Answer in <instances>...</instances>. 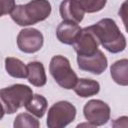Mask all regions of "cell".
<instances>
[{"label": "cell", "instance_id": "obj_1", "mask_svg": "<svg viewBox=\"0 0 128 128\" xmlns=\"http://www.w3.org/2000/svg\"><path fill=\"white\" fill-rule=\"evenodd\" d=\"M99 44L110 53H120L126 48V38L111 18H104L89 26Z\"/></svg>", "mask_w": 128, "mask_h": 128}, {"label": "cell", "instance_id": "obj_2", "mask_svg": "<svg viewBox=\"0 0 128 128\" xmlns=\"http://www.w3.org/2000/svg\"><path fill=\"white\" fill-rule=\"evenodd\" d=\"M48 0H31L27 4L16 5L10 13L12 20L19 26H30L44 21L51 14Z\"/></svg>", "mask_w": 128, "mask_h": 128}, {"label": "cell", "instance_id": "obj_3", "mask_svg": "<svg viewBox=\"0 0 128 128\" xmlns=\"http://www.w3.org/2000/svg\"><path fill=\"white\" fill-rule=\"evenodd\" d=\"M32 89L24 84H14L0 89V102L7 114H13L32 98Z\"/></svg>", "mask_w": 128, "mask_h": 128}, {"label": "cell", "instance_id": "obj_4", "mask_svg": "<svg viewBox=\"0 0 128 128\" xmlns=\"http://www.w3.org/2000/svg\"><path fill=\"white\" fill-rule=\"evenodd\" d=\"M49 71L56 83L67 90L73 89L78 80L77 74L71 68L70 61L62 55L52 57L49 64Z\"/></svg>", "mask_w": 128, "mask_h": 128}, {"label": "cell", "instance_id": "obj_5", "mask_svg": "<svg viewBox=\"0 0 128 128\" xmlns=\"http://www.w3.org/2000/svg\"><path fill=\"white\" fill-rule=\"evenodd\" d=\"M76 117L75 106L68 101H58L48 110L46 124L48 128H63Z\"/></svg>", "mask_w": 128, "mask_h": 128}, {"label": "cell", "instance_id": "obj_6", "mask_svg": "<svg viewBox=\"0 0 128 128\" xmlns=\"http://www.w3.org/2000/svg\"><path fill=\"white\" fill-rule=\"evenodd\" d=\"M110 112L109 105L99 99H91L83 107L85 119L94 127L106 124L110 119Z\"/></svg>", "mask_w": 128, "mask_h": 128}, {"label": "cell", "instance_id": "obj_7", "mask_svg": "<svg viewBox=\"0 0 128 128\" xmlns=\"http://www.w3.org/2000/svg\"><path fill=\"white\" fill-rule=\"evenodd\" d=\"M44 43L43 34L35 28L22 29L17 36V46L20 51L28 54L39 51Z\"/></svg>", "mask_w": 128, "mask_h": 128}, {"label": "cell", "instance_id": "obj_8", "mask_svg": "<svg viewBox=\"0 0 128 128\" xmlns=\"http://www.w3.org/2000/svg\"><path fill=\"white\" fill-rule=\"evenodd\" d=\"M72 45L77 56H89L98 50L99 42L88 26L80 30Z\"/></svg>", "mask_w": 128, "mask_h": 128}, {"label": "cell", "instance_id": "obj_9", "mask_svg": "<svg viewBox=\"0 0 128 128\" xmlns=\"http://www.w3.org/2000/svg\"><path fill=\"white\" fill-rule=\"evenodd\" d=\"M77 64L79 69L83 71H87L95 75H100L107 69L108 61L104 53L98 49L92 55L77 56Z\"/></svg>", "mask_w": 128, "mask_h": 128}, {"label": "cell", "instance_id": "obj_10", "mask_svg": "<svg viewBox=\"0 0 128 128\" xmlns=\"http://www.w3.org/2000/svg\"><path fill=\"white\" fill-rule=\"evenodd\" d=\"M59 12L63 20L79 24L84 18V10L77 0H63L59 7Z\"/></svg>", "mask_w": 128, "mask_h": 128}, {"label": "cell", "instance_id": "obj_11", "mask_svg": "<svg viewBox=\"0 0 128 128\" xmlns=\"http://www.w3.org/2000/svg\"><path fill=\"white\" fill-rule=\"evenodd\" d=\"M82 28L74 22L63 20L56 29V37L57 39L66 45H72L75 38Z\"/></svg>", "mask_w": 128, "mask_h": 128}, {"label": "cell", "instance_id": "obj_12", "mask_svg": "<svg viewBox=\"0 0 128 128\" xmlns=\"http://www.w3.org/2000/svg\"><path fill=\"white\" fill-rule=\"evenodd\" d=\"M27 79L35 87H42L47 82L44 65L39 61L29 62L27 65Z\"/></svg>", "mask_w": 128, "mask_h": 128}, {"label": "cell", "instance_id": "obj_13", "mask_svg": "<svg viewBox=\"0 0 128 128\" xmlns=\"http://www.w3.org/2000/svg\"><path fill=\"white\" fill-rule=\"evenodd\" d=\"M73 90L79 97L87 98V97H91L99 93L100 84L99 82L93 79L80 78L77 80Z\"/></svg>", "mask_w": 128, "mask_h": 128}, {"label": "cell", "instance_id": "obj_14", "mask_svg": "<svg viewBox=\"0 0 128 128\" xmlns=\"http://www.w3.org/2000/svg\"><path fill=\"white\" fill-rule=\"evenodd\" d=\"M110 74L115 83L121 86L128 85V60L126 58L114 62L110 67Z\"/></svg>", "mask_w": 128, "mask_h": 128}, {"label": "cell", "instance_id": "obj_15", "mask_svg": "<svg viewBox=\"0 0 128 128\" xmlns=\"http://www.w3.org/2000/svg\"><path fill=\"white\" fill-rule=\"evenodd\" d=\"M25 109L37 118H42L47 110V100L43 95L33 94L32 98L24 106Z\"/></svg>", "mask_w": 128, "mask_h": 128}, {"label": "cell", "instance_id": "obj_16", "mask_svg": "<svg viewBox=\"0 0 128 128\" xmlns=\"http://www.w3.org/2000/svg\"><path fill=\"white\" fill-rule=\"evenodd\" d=\"M5 69L14 78L24 79L27 77V66L18 58L7 57L5 59Z\"/></svg>", "mask_w": 128, "mask_h": 128}, {"label": "cell", "instance_id": "obj_17", "mask_svg": "<svg viewBox=\"0 0 128 128\" xmlns=\"http://www.w3.org/2000/svg\"><path fill=\"white\" fill-rule=\"evenodd\" d=\"M13 126L15 128H38L40 126L39 121L32 114L29 113H20L16 116Z\"/></svg>", "mask_w": 128, "mask_h": 128}, {"label": "cell", "instance_id": "obj_18", "mask_svg": "<svg viewBox=\"0 0 128 128\" xmlns=\"http://www.w3.org/2000/svg\"><path fill=\"white\" fill-rule=\"evenodd\" d=\"M84 10L85 13H96L101 11L106 3L107 0H77Z\"/></svg>", "mask_w": 128, "mask_h": 128}, {"label": "cell", "instance_id": "obj_19", "mask_svg": "<svg viewBox=\"0 0 128 128\" xmlns=\"http://www.w3.org/2000/svg\"><path fill=\"white\" fill-rule=\"evenodd\" d=\"M15 6V0H0V17L10 14Z\"/></svg>", "mask_w": 128, "mask_h": 128}, {"label": "cell", "instance_id": "obj_20", "mask_svg": "<svg viewBox=\"0 0 128 128\" xmlns=\"http://www.w3.org/2000/svg\"><path fill=\"white\" fill-rule=\"evenodd\" d=\"M4 114H5V110H4V108H3V106H2V104L0 102V120L3 118Z\"/></svg>", "mask_w": 128, "mask_h": 128}]
</instances>
